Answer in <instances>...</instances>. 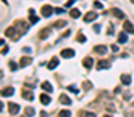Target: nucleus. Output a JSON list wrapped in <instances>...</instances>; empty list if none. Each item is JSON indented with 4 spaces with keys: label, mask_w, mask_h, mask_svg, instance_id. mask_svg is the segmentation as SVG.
Here are the masks:
<instances>
[{
    "label": "nucleus",
    "mask_w": 134,
    "mask_h": 117,
    "mask_svg": "<svg viewBox=\"0 0 134 117\" xmlns=\"http://www.w3.org/2000/svg\"><path fill=\"white\" fill-rule=\"evenodd\" d=\"M19 109H20V106L16 105V103H9V105H8V111H9V114H13V116L19 114Z\"/></svg>",
    "instance_id": "f257e3e1"
},
{
    "label": "nucleus",
    "mask_w": 134,
    "mask_h": 117,
    "mask_svg": "<svg viewBox=\"0 0 134 117\" xmlns=\"http://www.w3.org/2000/svg\"><path fill=\"white\" fill-rule=\"evenodd\" d=\"M52 13H53V8H52L50 5H45V6L42 8V16H44V17H50Z\"/></svg>",
    "instance_id": "f03ea898"
},
{
    "label": "nucleus",
    "mask_w": 134,
    "mask_h": 117,
    "mask_svg": "<svg viewBox=\"0 0 134 117\" xmlns=\"http://www.w3.org/2000/svg\"><path fill=\"white\" fill-rule=\"evenodd\" d=\"M97 17H98V14L94 13V11H91V13H87V14L84 16V22H92V20H95Z\"/></svg>",
    "instance_id": "7ed1b4c3"
},
{
    "label": "nucleus",
    "mask_w": 134,
    "mask_h": 117,
    "mask_svg": "<svg viewBox=\"0 0 134 117\" xmlns=\"http://www.w3.org/2000/svg\"><path fill=\"white\" fill-rule=\"evenodd\" d=\"M61 56H63V58H67V59H69V58L75 56V52H73L72 48H64V50L61 52Z\"/></svg>",
    "instance_id": "20e7f679"
},
{
    "label": "nucleus",
    "mask_w": 134,
    "mask_h": 117,
    "mask_svg": "<svg viewBox=\"0 0 134 117\" xmlns=\"http://www.w3.org/2000/svg\"><path fill=\"white\" fill-rule=\"evenodd\" d=\"M41 87H42V91H45V92H53V86H52L50 83H47V81H44V83L41 84Z\"/></svg>",
    "instance_id": "39448f33"
},
{
    "label": "nucleus",
    "mask_w": 134,
    "mask_h": 117,
    "mask_svg": "<svg viewBox=\"0 0 134 117\" xmlns=\"http://www.w3.org/2000/svg\"><path fill=\"white\" fill-rule=\"evenodd\" d=\"M123 27H125V31H128V33H134V25L131 22H128V20H125V24H123Z\"/></svg>",
    "instance_id": "423d86ee"
},
{
    "label": "nucleus",
    "mask_w": 134,
    "mask_h": 117,
    "mask_svg": "<svg viewBox=\"0 0 134 117\" xmlns=\"http://www.w3.org/2000/svg\"><path fill=\"white\" fill-rule=\"evenodd\" d=\"M58 64H59V61H58L56 58H53V59L48 63V66H47V67H48V70H53L55 67H58Z\"/></svg>",
    "instance_id": "0eeeda50"
},
{
    "label": "nucleus",
    "mask_w": 134,
    "mask_h": 117,
    "mask_svg": "<svg viewBox=\"0 0 134 117\" xmlns=\"http://www.w3.org/2000/svg\"><path fill=\"white\" fill-rule=\"evenodd\" d=\"M106 45H97V47H94V52L95 53H100V55H103V53H106Z\"/></svg>",
    "instance_id": "6e6552de"
},
{
    "label": "nucleus",
    "mask_w": 134,
    "mask_h": 117,
    "mask_svg": "<svg viewBox=\"0 0 134 117\" xmlns=\"http://www.w3.org/2000/svg\"><path fill=\"white\" fill-rule=\"evenodd\" d=\"M120 80H122V83H123V84H126V86H128V84H131V75L123 74V75L120 77Z\"/></svg>",
    "instance_id": "1a4fd4ad"
},
{
    "label": "nucleus",
    "mask_w": 134,
    "mask_h": 117,
    "mask_svg": "<svg viewBox=\"0 0 134 117\" xmlns=\"http://www.w3.org/2000/svg\"><path fill=\"white\" fill-rule=\"evenodd\" d=\"M50 102H52V98H50L48 95H45V94L41 95V103H42V105H48Z\"/></svg>",
    "instance_id": "9d476101"
},
{
    "label": "nucleus",
    "mask_w": 134,
    "mask_h": 117,
    "mask_svg": "<svg viewBox=\"0 0 134 117\" xmlns=\"http://www.w3.org/2000/svg\"><path fill=\"white\" fill-rule=\"evenodd\" d=\"M97 69H98V70L109 69V63H108V61H100V63H98V66H97Z\"/></svg>",
    "instance_id": "9b49d317"
},
{
    "label": "nucleus",
    "mask_w": 134,
    "mask_h": 117,
    "mask_svg": "<svg viewBox=\"0 0 134 117\" xmlns=\"http://www.w3.org/2000/svg\"><path fill=\"white\" fill-rule=\"evenodd\" d=\"M59 102H61L63 105H72V100H70L67 95H61V97H59Z\"/></svg>",
    "instance_id": "f8f14e48"
},
{
    "label": "nucleus",
    "mask_w": 134,
    "mask_h": 117,
    "mask_svg": "<svg viewBox=\"0 0 134 117\" xmlns=\"http://www.w3.org/2000/svg\"><path fill=\"white\" fill-rule=\"evenodd\" d=\"M83 64H84V67H86V69H91V67L94 66V61H92V58H86Z\"/></svg>",
    "instance_id": "ddd939ff"
},
{
    "label": "nucleus",
    "mask_w": 134,
    "mask_h": 117,
    "mask_svg": "<svg viewBox=\"0 0 134 117\" xmlns=\"http://www.w3.org/2000/svg\"><path fill=\"white\" fill-rule=\"evenodd\" d=\"M5 97H11L13 94H14V89L13 87H6V89H3V92H2Z\"/></svg>",
    "instance_id": "4468645a"
},
{
    "label": "nucleus",
    "mask_w": 134,
    "mask_h": 117,
    "mask_svg": "<svg viewBox=\"0 0 134 117\" xmlns=\"http://www.w3.org/2000/svg\"><path fill=\"white\" fill-rule=\"evenodd\" d=\"M126 41H128L126 33H119V42H120V44H125Z\"/></svg>",
    "instance_id": "2eb2a0df"
},
{
    "label": "nucleus",
    "mask_w": 134,
    "mask_h": 117,
    "mask_svg": "<svg viewBox=\"0 0 134 117\" xmlns=\"http://www.w3.org/2000/svg\"><path fill=\"white\" fill-rule=\"evenodd\" d=\"M28 64H31V58H22L20 67H25V66H28Z\"/></svg>",
    "instance_id": "dca6fc26"
},
{
    "label": "nucleus",
    "mask_w": 134,
    "mask_h": 117,
    "mask_svg": "<svg viewBox=\"0 0 134 117\" xmlns=\"http://www.w3.org/2000/svg\"><path fill=\"white\" fill-rule=\"evenodd\" d=\"M70 17H73V19H76V17H80V9H76V8H73V9L70 11Z\"/></svg>",
    "instance_id": "f3484780"
},
{
    "label": "nucleus",
    "mask_w": 134,
    "mask_h": 117,
    "mask_svg": "<svg viewBox=\"0 0 134 117\" xmlns=\"http://www.w3.org/2000/svg\"><path fill=\"white\" fill-rule=\"evenodd\" d=\"M24 98H25V100H33V98H34L33 92H28V91H25V92H24Z\"/></svg>",
    "instance_id": "a211bd4d"
},
{
    "label": "nucleus",
    "mask_w": 134,
    "mask_h": 117,
    "mask_svg": "<svg viewBox=\"0 0 134 117\" xmlns=\"http://www.w3.org/2000/svg\"><path fill=\"white\" fill-rule=\"evenodd\" d=\"M48 35H50V30H48V28H45V30H42V31H41V35H39V36H41V39H45V38H48Z\"/></svg>",
    "instance_id": "6ab92c4d"
},
{
    "label": "nucleus",
    "mask_w": 134,
    "mask_h": 117,
    "mask_svg": "<svg viewBox=\"0 0 134 117\" xmlns=\"http://www.w3.org/2000/svg\"><path fill=\"white\" fill-rule=\"evenodd\" d=\"M112 13H114V16H115V17H122V19H123V13H122L120 9L114 8V9H112Z\"/></svg>",
    "instance_id": "aec40b11"
},
{
    "label": "nucleus",
    "mask_w": 134,
    "mask_h": 117,
    "mask_svg": "<svg viewBox=\"0 0 134 117\" xmlns=\"http://www.w3.org/2000/svg\"><path fill=\"white\" fill-rule=\"evenodd\" d=\"M5 33H6V36L13 38V36H14V28H13V27H9V28H6V31H5Z\"/></svg>",
    "instance_id": "412c9836"
},
{
    "label": "nucleus",
    "mask_w": 134,
    "mask_h": 117,
    "mask_svg": "<svg viewBox=\"0 0 134 117\" xmlns=\"http://www.w3.org/2000/svg\"><path fill=\"white\" fill-rule=\"evenodd\" d=\"M25 114H27L28 117H33L34 114H36V113H34V109H33V108H27V109H25Z\"/></svg>",
    "instance_id": "4be33fe9"
},
{
    "label": "nucleus",
    "mask_w": 134,
    "mask_h": 117,
    "mask_svg": "<svg viewBox=\"0 0 134 117\" xmlns=\"http://www.w3.org/2000/svg\"><path fill=\"white\" fill-rule=\"evenodd\" d=\"M66 25H67L66 20H59V22H56V24H55V27H56V28H61V27H66Z\"/></svg>",
    "instance_id": "5701e85b"
},
{
    "label": "nucleus",
    "mask_w": 134,
    "mask_h": 117,
    "mask_svg": "<svg viewBox=\"0 0 134 117\" xmlns=\"http://www.w3.org/2000/svg\"><path fill=\"white\" fill-rule=\"evenodd\" d=\"M59 117H70V111H67V109H63V111L59 113Z\"/></svg>",
    "instance_id": "b1692460"
},
{
    "label": "nucleus",
    "mask_w": 134,
    "mask_h": 117,
    "mask_svg": "<svg viewBox=\"0 0 134 117\" xmlns=\"http://www.w3.org/2000/svg\"><path fill=\"white\" fill-rule=\"evenodd\" d=\"M37 20H39V19H37L36 16H33V14H30V24H31V25H34V24H37Z\"/></svg>",
    "instance_id": "393cba45"
},
{
    "label": "nucleus",
    "mask_w": 134,
    "mask_h": 117,
    "mask_svg": "<svg viewBox=\"0 0 134 117\" xmlns=\"http://www.w3.org/2000/svg\"><path fill=\"white\" fill-rule=\"evenodd\" d=\"M80 117H95V114L94 113H81Z\"/></svg>",
    "instance_id": "a878e982"
},
{
    "label": "nucleus",
    "mask_w": 134,
    "mask_h": 117,
    "mask_svg": "<svg viewBox=\"0 0 134 117\" xmlns=\"http://www.w3.org/2000/svg\"><path fill=\"white\" fill-rule=\"evenodd\" d=\"M55 11H56L58 14H63V13H66V9H64V8H56Z\"/></svg>",
    "instance_id": "bb28decb"
},
{
    "label": "nucleus",
    "mask_w": 134,
    "mask_h": 117,
    "mask_svg": "<svg viewBox=\"0 0 134 117\" xmlns=\"http://www.w3.org/2000/svg\"><path fill=\"white\" fill-rule=\"evenodd\" d=\"M9 67H11L13 70H17V66H16V63H9Z\"/></svg>",
    "instance_id": "cd10ccee"
},
{
    "label": "nucleus",
    "mask_w": 134,
    "mask_h": 117,
    "mask_svg": "<svg viewBox=\"0 0 134 117\" xmlns=\"http://www.w3.org/2000/svg\"><path fill=\"white\" fill-rule=\"evenodd\" d=\"M78 41H80V42H84V41H86V36H83V35H80V36H78Z\"/></svg>",
    "instance_id": "c85d7f7f"
},
{
    "label": "nucleus",
    "mask_w": 134,
    "mask_h": 117,
    "mask_svg": "<svg viewBox=\"0 0 134 117\" xmlns=\"http://www.w3.org/2000/svg\"><path fill=\"white\" fill-rule=\"evenodd\" d=\"M94 30H95V31L98 33V31H100V30H101V27H100V25H98V24H97V25H94Z\"/></svg>",
    "instance_id": "c756f323"
},
{
    "label": "nucleus",
    "mask_w": 134,
    "mask_h": 117,
    "mask_svg": "<svg viewBox=\"0 0 134 117\" xmlns=\"http://www.w3.org/2000/svg\"><path fill=\"white\" fill-rule=\"evenodd\" d=\"M94 6H95V8H103V6H101V3H100V2H95V3H94Z\"/></svg>",
    "instance_id": "7c9ffc66"
},
{
    "label": "nucleus",
    "mask_w": 134,
    "mask_h": 117,
    "mask_svg": "<svg viewBox=\"0 0 134 117\" xmlns=\"http://www.w3.org/2000/svg\"><path fill=\"white\" fill-rule=\"evenodd\" d=\"M5 53H8V47H3L2 48V55H5Z\"/></svg>",
    "instance_id": "2f4dec72"
},
{
    "label": "nucleus",
    "mask_w": 134,
    "mask_h": 117,
    "mask_svg": "<svg viewBox=\"0 0 134 117\" xmlns=\"http://www.w3.org/2000/svg\"><path fill=\"white\" fill-rule=\"evenodd\" d=\"M72 5H73V0H69V2L66 3V6H67V8H69V6H72Z\"/></svg>",
    "instance_id": "473e14b6"
},
{
    "label": "nucleus",
    "mask_w": 134,
    "mask_h": 117,
    "mask_svg": "<svg viewBox=\"0 0 134 117\" xmlns=\"http://www.w3.org/2000/svg\"><path fill=\"white\" fill-rule=\"evenodd\" d=\"M111 48H112V52H119V47H117V45H112Z\"/></svg>",
    "instance_id": "72a5a7b5"
},
{
    "label": "nucleus",
    "mask_w": 134,
    "mask_h": 117,
    "mask_svg": "<svg viewBox=\"0 0 134 117\" xmlns=\"http://www.w3.org/2000/svg\"><path fill=\"white\" fill-rule=\"evenodd\" d=\"M24 52H25V53H30V52H31V48H30V47H25V48H24Z\"/></svg>",
    "instance_id": "f704fd0d"
},
{
    "label": "nucleus",
    "mask_w": 134,
    "mask_h": 117,
    "mask_svg": "<svg viewBox=\"0 0 134 117\" xmlns=\"http://www.w3.org/2000/svg\"><path fill=\"white\" fill-rule=\"evenodd\" d=\"M69 89H70V91H72V92H76V87H75V86H70V87H69Z\"/></svg>",
    "instance_id": "c9c22d12"
},
{
    "label": "nucleus",
    "mask_w": 134,
    "mask_h": 117,
    "mask_svg": "<svg viewBox=\"0 0 134 117\" xmlns=\"http://www.w3.org/2000/svg\"><path fill=\"white\" fill-rule=\"evenodd\" d=\"M41 117H47V113H44V111H42V113H41Z\"/></svg>",
    "instance_id": "e433bc0d"
},
{
    "label": "nucleus",
    "mask_w": 134,
    "mask_h": 117,
    "mask_svg": "<svg viewBox=\"0 0 134 117\" xmlns=\"http://www.w3.org/2000/svg\"><path fill=\"white\" fill-rule=\"evenodd\" d=\"M131 3H134V0H131Z\"/></svg>",
    "instance_id": "4c0bfd02"
},
{
    "label": "nucleus",
    "mask_w": 134,
    "mask_h": 117,
    "mask_svg": "<svg viewBox=\"0 0 134 117\" xmlns=\"http://www.w3.org/2000/svg\"><path fill=\"white\" fill-rule=\"evenodd\" d=\"M104 117H111V116H104Z\"/></svg>",
    "instance_id": "58836bf2"
}]
</instances>
